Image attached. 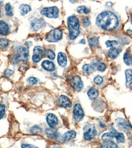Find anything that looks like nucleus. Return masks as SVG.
<instances>
[{
  "instance_id": "nucleus-1",
  "label": "nucleus",
  "mask_w": 132,
  "mask_h": 148,
  "mask_svg": "<svg viewBox=\"0 0 132 148\" xmlns=\"http://www.w3.org/2000/svg\"><path fill=\"white\" fill-rule=\"evenodd\" d=\"M97 25L104 31H113L118 27L119 21L117 17L110 11H104L100 13L97 18Z\"/></svg>"
},
{
  "instance_id": "nucleus-2",
  "label": "nucleus",
  "mask_w": 132,
  "mask_h": 148,
  "mask_svg": "<svg viewBox=\"0 0 132 148\" xmlns=\"http://www.w3.org/2000/svg\"><path fill=\"white\" fill-rule=\"evenodd\" d=\"M69 39L73 40L77 37L80 33L79 21L76 16H70L67 19Z\"/></svg>"
},
{
  "instance_id": "nucleus-3",
  "label": "nucleus",
  "mask_w": 132,
  "mask_h": 148,
  "mask_svg": "<svg viewBox=\"0 0 132 148\" xmlns=\"http://www.w3.org/2000/svg\"><path fill=\"white\" fill-rule=\"evenodd\" d=\"M63 33L58 29H53L46 35V40L49 42H56L62 38Z\"/></svg>"
},
{
  "instance_id": "nucleus-4",
  "label": "nucleus",
  "mask_w": 132,
  "mask_h": 148,
  "mask_svg": "<svg viewBox=\"0 0 132 148\" xmlns=\"http://www.w3.org/2000/svg\"><path fill=\"white\" fill-rule=\"evenodd\" d=\"M41 14L48 18H57L59 15V9L57 7H50L42 9Z\"/></svg>"
},
{
  "instance_id": "nucleus-5",
  "label": "nucleus",
  "mask_w": 132,
  "mask_h": 148,
  "mask_svg": "<svg viewBox=\"0 0 132 148\" xmlns=\"http://www.w3.org/2000/svg\"><path fill=\"white\" fill-rule=\"evenodd\" d=\"M29 57V51L28 49L23 47H19L17 49V55L15 60L17 61H27Z\"/></svg>"
},
{
  "instance_id": "nucleus-6",
  "label": "nucleus",
  "mask_w": 132,
  "mask_h": 148,
  "mask_svg": "<svg viewBox=\"0 0 132 148\" xmlns=\"http://www.w3.org/2000/svg\"><path fill=\"white\" fill-rule=\"evenodd\" d=\"M73 117L75 121H80L84 117V111L80 104H75L73 107Z\"/></svg>"
},
{
  "instance_id": "nucleus-7",
  "label": "nucleus",
  "mask_w": 132,
  "mask_h": 148,
  "mask_svg": "<svg viewBox=\"0 0 132 148\" xmlns=\"http://www.w3.org/2000/svg\"><path fill=\"white\" fill-rule=\"evenodd\" d=\"M116 125L122 130H129L131 129V125L128 121L122 118H118L116 120Z\"/></svg>"
},
{
  "instance_id": "nucleus-8",
  "label": "nucleus",
  "mask_w": 132,
  "mask_h": 148,
  "mask_svg": "<svg viewBox=\"0 0 132 148\" xmlns=\"http://www.w3.org/2000/svg\"><path fill=\"white\" fill-rule=\"evenodd\" d=\"M71 86L73 88V89L77 92H80L83 87V83L82 82L81 78L79 76L73 77L71 81Z\"/></svg>"
},
{
  "instance_id": "nucleus-9",
  "label": "nucleus",
  "mask_w": 132,
  "mask_h": 148,
  "mask_svg": "<svg viewBox=\"0 0 132 148\" xmlns=\"http://www.w3.org/2000/svg\"><path fill=\"white\" fill-rule=\"evenodd\" d=\"M96 135H97V130H96L95 126L92 125L91 126V127H89L88 129H87V131H85L84 132L83 137L85 140H86L87 141H90L95 138Z\"/></svg>"
},
{
  "instance_id": "nucleus-10",
  "label": "nucleus",
  "mask_w": 132,
  "mask_h": 148,
  "mask_svg": "<svg viewBox=\"0 0 132 148\" xmlns=\"http://www.w3.org/2000/svg\"><path fill=\"white\" fill-rule=\"evenodd\" d=\"M45 26V22L42 19H35L31 23V27L35 31H37Z\"/></svg>"
},
{
  "instance_id": "nucleus-11",
  "label": "nucleus",
  "mask_w": 132,
  "mask_h": 148,
  "mask_svg": "<svg viewBox=\"0 0 132 148\" xmlns=\"http://www.w3.org/2000/svg\"><path fill=\"white\" fill-rule=\"evenodd\" d=\"M46 120H47L48 126L50 128H54L58 124V119H57V117L52 113H49L46 117Z\"/></svg>"
},
{
  "instance_id": "nucleus-12",
  "label": "nucleus",
  "mask_w": 132,
  "mask_h": 148,
  "mask_svg": "<svg viewBox=\"0 0 132 148\" xmlns=\"http://www.w3.org/2000/svg\"><path fill=\"white\" fill-rule=\"evenodd\" d=\"M59 104L65 108H70L71 107V102L69 98L65 96H61L59 98Z\"/></svg>"
},
{
  "instance_id": "nucleus-13",
  "label": "nucleus",
  "mask_w": 132,
  "mask_h": 148,
  "mask_svg": "<svg viewBox=\"0 0 132 148\" xmlns=\"http://www.w3.org/2000/svg\"><path fill=\"white\" fill-rule=\"evenodd\" d=\"M42 66L44 68V69L48 71L52 72L55 70V65L52 61H48V60H45L42 63Z\"/></svg>"
},
{
  "instance_id": "nucleus-14",
  "label": "nucleus",
  "mask_w": 132,
  "mask_h": 148,
  "mask_svg": "<svg viewBox=\"0 0 132 148\" xmlns=\"http://www.w3.org/2000/svg\"><path fill=\"white\" fill-rule=\"evenodd\" d=\"M57 62H58V64L59 66H62V67H64L67 65V57L64 54V53L62 52H59L57 55Z\"/></svg>"
},
{
  "instance_id": "nucleus-15",
  "label": "nucleus",
  "mask_w": 132,
  "mask_h": 148,
  "mask_svg": "<svg viewBox=\"0 0 132 148\" xmlns=\"http://www.w3.org/2000/svg\"><path fill=\"white\" fill-rule=\"evenodd\" d=\"M9 32V27L5 22L0 21V35H7Z\"/></svg>"
},
{
  "instance_id": "nucleus-16",
  "label": "nucleus",
  "mask_w": 132,
  "mask_h": 148,
  "mask_svg": "<svg viewBox=\"0 0 132 148\" xmlns=\"http://www.w3.org/2000/svg\"><path fill=\"white\" fill-rule=\"evenodd\" d=\"M125 78H126V86L129 88H132V70L131 69H127L125 71Z\"/></svg>"
},
{
  "instance_id": "nucleus-17",
  "label": "nucleus",
  "mask_w": 132,
  "mask_h": 148,
  "mask_svg": "<svg viewBox=\"0 0 132 148\" xmlns=\"http://www.w3.org/2000/svg\"><path fill=\"white\" fill-rule=\"evenodd\" d=\"M101 148H118V145L112 140H105L101 145Z\"/></svg>"
},
{
  "instance_id": "nucleus-18",
  "label": "nucleus",
  "mask_w": 132,
  "mask_h": 148,
  "mask_svg": "<svg viewBox=\"0 0 132 148\" xmlns=\"http://www.w3.org/2000/svg\"><path fill=\"white\" fill-rule=\"evenodd\" d=\"M76 132L73 130H71V131H69L67 132H66L65 134H63V136H62V139L63 141H69L71 139L75 138L76 137Z\"/></svg>"
},
{
  "instance_id": "nucleus-19",
  "label": "nucleus",
  "mask_w": 132,
  "mask_h": 148,
  "mask_svg": "<svg viewBox=\"0 0 132 148\" xmlns=\"http://www.w3.org/2000/svg\"><path fill=\"white\" fill-rule=\"evenodd\" d=\"M120 52V50L116 48H112L110 49V50L108 52V56L109 57L110 59H115L118 57L119 53Z\"/></svg>"
},
{
  "instance_id": "nucleus-20",
  "label": "nucleus",
  "mask_w": 132,
  "mask_h": 148,
  "mask_svg": "<svg viewBox=\"0 0 132 148\" xmlns=\"http://www.w3.org/2000/svg\"><path fill=\"white\" fill-rule=\"evenodd\" d=\"M45 133L48 138H57V136H58V134L56 130L53 129L52 128H47L45 130Z\"/></svg>"
},
{
  "instance_id": "nucleus-21",
  "label": "nucleus",
  "mask_w": 132,
  "mask_h": 148,
  "mask_svg": "<svg viewBox=\"0 0 132 148\" xmlns=\"http://www.w3.org/2000/svg\"><path fill=\"white\" fill-rule=\"evenodd\" d=\"M19 9H20L21 15H25L31 11V6L27 5V4H22L19 7Z\"/></svg>"
},
{
  "instance_id": "nucleus-22",
  "label": "nucleus",
  "mask_w": 132,
  "mask_h": 148,
  "mask_svg": "<svg viewBox=\"0 0 132 148\" xmlns=\"http://www.w3.org/2000/svg\"><path fill=\"white\" fill-rule=\"evenodd\" d=\"M89 44L91 48H97L99 46V38L93 36L89 38Z\"/></svg>"
},
{
  "instance_id": "nucleus-23",
  "label": "nucleus",
  "mask_w": 132,
  "mask_h": 148,
  "mask_svg": "<svg viewBox=\"0 0 132 148\" xmlns=\"http://www.w3.org/2000/svg\"><path fill=\"white\" fill-rule=\"evenodd\" d=\"M87 95L91 100H94L99 96V91L95 88H91L87 92Z\"/></svg>"
},
{
  "instance_id": "nucleus-24",
  "label": "nucleus",
  "mask_w": 132,
  "mask_h": 148,
  "mask_svg": "<svg viewBox=\"0 0 132 148\" xmlns=\"http://www.w3.org/2000/svg\"><path fill=\"white\" fill-rule=\"evenodd\" d=\"M83 70L87 74H91L95 71V67L92 65L85 64V65L83 66Z\"/></svg>"
},
{
  "instance_id": "nucleus-25",
  "label": "nucleus",
  "mask_w": 132,
  "mask_h": 148,
  "mask_svg": "<svg viewBox=\"0 0 132 148\" xmlns=\"http://www.w3.org/2000/svg\"><path fill=\"white\" fill-rule=\"evenodd\" d=\"M123 61L127 65H132V57L128 51H126L123 55Z\"/></svg>"
},
{
  "instance_id": "nucleus-26",
  "label": "nucleus",
  "mask_w": 132,
  "mask_h": 148,
  "mask_svg": "<svg viewBox=\"0 0 132 148\" xmlns=\"http://www.w3.org/2000/svg\"><path fill=\"white\" fill-rule=\"evenodd\" d=\"M77 12L79 13H83V14H85V15L89 14V13H90V9L83 5L78 7L77 9Z\"/></svg>"
},
{
  "instance_id": "nucleus-27",
  "label": "nucleus",
  "mask_w": 132,
  "mask_h": 148,
  "mask_svg": "<svg viewBox=\"0 0 132 148\" xmlns=\"http://www.w3.org/2000/svg\"><path fill=\"white\" fill-rule=\"evenodd\" d=\"M116 134V130H114V132H110L105 133V134H104L103 136H102L101 138H103V139H105V140H108V139H109V138H115Z\"/></svg>"
},
{
  "instance_id": "nucleus-28",
  "label": "nucleus",
  "mask_w": 132,
  "mask_h": 148,
  "mask_svg": "<svg viewBox=\"0 0 132 148\" xmlns=\"http://www.w3.org/2000/svg\"><path fill=\"white\" fill-rule=\"evenodd\" d=\"M45 54L46 56L49 59L51 60H54L55 59V57H56L54 51H52V49H46L45 51Z\"/></svg>"
},
{
  "instance_id": "nucleus-29",
  "label": "nucleus",
  "mask_w": 132,
  "mask_h": 148,
  "mask_svg": "<svg viewBox=\"0 0 132 148\" xmlns=\"http://www.w3.org/2000/svg\"><path fill=\"white\" fill-rule=\"evenodd\" d=\"M9 46V40L6 38H1L0 39V48L2 49H5Z\"/></svg>"
},
{
  "instance_id": "nucleus-30",
  "label": "nucleus",
  "mask_w": 132,
  "mask_h": 148,
  "mask_svg": "<svg viewBox=\"0 0 132 148\" xmlns=\"http://www.w3.org/2000/svg\"><path fill=\"white\" fill-rule=\"evenodd\" d=\"M115 138H116V140L118 143H123L125 141L124 135H123L122 133L116 132V136H115Z\"/></svg>"
},
{
  "instance_id": "nucleus-31",
  "label": "nucleus",
  "mask_w": 132,
  "mask_h": 148,
  "mask_svg": "<svg viewBox=\"0 0 132 148\" xmlns=\"http://www.w3.org/2000/svg\"><path fill=\"white\" fill-rule=\"evenodd\" d=\"M5 9L6 11V15L9 17H12L13 15V8L9 3H7L5 5Z\"/></svg>"
},
{
  "instance_id": "nucleus-32",
  "label": "nucleus",
  "mask_w": 132,
  "mask_h": 148,
  "mask_svg": "<svg viewBox=\"0 0 132 148\" xmlns=\"http://www.w3.org/2000/svg\"><path fill=\"white\" fill-rule=\"evenodd\" d=\"M118 45V42L115 40H108L106 42V46L108 48H115Z\"/></svg>"
},
{
  "instance_id": "nucleus-33",
  "label": "nucleus",
  "mask_w": 132,
  "mask_h": 148,
  "mask_svg": "<svg viewBox=\"0 0 132 148\" xmlns=\"http://www.w3.org/2000/svg\"><path fill=\"white\" fill-rule=\"evenodd\" d=\"M30 132L33 133V134H38V133H40L42 132V129L38 126L35 125L31 128Z\"/></svg>"
},
{
  "instance_id": "nucleus-34",
  "label": "nucleus",
  "mask_w": 132,
  "mask_h": 148,
  "mask_svg": "<svg viewBox=\"0 0 132 148\" xmlns=\"http://www.w3.org/2000/svg\"><path fill=\"white\" fill-rule=\"evenodd\" d=\"M94 82L97 85H101L103 82V78L101 76H97L94 78Z\"/></svg>"
},
{
  "instance_id": "nucleus-35",
  "label": "nucleus",
  "mask_w": 132,
  "mask_h": 148,
  "mask_svg": "<svg viewBox=\"0 0 132 148\" xmlns=\"http://www.w3.org/2000/svg\"><path fill=\"white\" fill-rule=\"evenodd\" d=\"M34 53H35V54L36 55H40L41 53L43 52V49L41 48L40 46H36L35 48H34Z\"/></svg>"
},
{
  "instance_id": "nucleus-36",
  "label": "nucleus",
  "mask_w": 132,
  "mask_h": 148,
  "mask_svg": "<svg viewBox=\"0 0 132 148\" xmlns=\"http://www.w3.org/2000/svg\"><path fill=\"white\" fill-rule=\"evenodd\" d=\"M82 23H83V25L84 27H89V26L91 24L90 20H89V17H84V18H83Z\"/></svg>"
},
{
  "instance_id": "nucleus-37",
  "label": "nucleus",
  "mask_w": 132,
  "mask_h": 148,
  "mask_svg": "<svg viewBox=\"0 0 132 148\" xmlns=\"http://www.w3.org/2000/svg\"><path fill=\"white\" fill-rule=\"evenodd\" d=\"M106 66L104 63H100L99 64H98L97 65V69L101 72L104 71L106 69Z\"/></svg>"
},
{
  "instance_id": "nucleus-38",
  "label": "nucleus",
  "mask_w": 132,
  "mask_h": 148,
  "mask_svg": "<svg viewBox=\"0 0 132 148\" xmlns=\"http://www.w3.org/2000/svg\"><path fill=\"white\" fill-rule=\"evenodd\" d=\"M27 81L29 84H31L32 85H35L37 84L38 82V80L35 77H29V78L27 79Z\"/></svg>"
},
{
  "instance_id": "nucleus-39",
  "label": "nucleus",
  "mask_w": 132,
  "mask_h": 148,
  "mask_svg": "<svg viewBox=\"0 0 132 148\" xmlns=\"http://www.w3.org/2000/svg\"><path fill=\"white\" fill-rule=\"evenodd\" d=\"M5 106L4 105H0V119L5 115Z\"/></svg>"
},
{
  "instance_id": "nucleus-40",
  "label": "nucleus",
  "mask_w": 132,
  "mask_h": 148,
  "mask_svg": "<svg viewBox=\"0 0 132 148\" xmlns=\"http://www.w3.org/2000/svg\"><path fill=\"white\" fill-rule=\"evenodd\" d=\"M40 60H41V57H40L39 55L34 54L33 56V61L34 63H38Z\"/></svg>"
},
{
  "instance_id": "nucleus-41",
  "label": "nucleus",
  "mask_w": 132,
  "mask_h": 148,
  "mask_svg": "<svg viewBox=\"0 0 132 148\" xmlns=\"http://www.w3.org/2000/svg\"><path fill=\"white\" fill-rule=\"evenodd\" d=\"M21 147L22 148H38L37 147L35 146V145H31V144H27V143H23V144L21 145Z\"/></svg>"
},
{
  "instance_id": "nucleus-42",
  "label": "nucleus",
  "mask_w": 132,
  "mask_h": 148,
  "mask_svg": "<svg viewBox=\"0 0 132 148\" xmlns=\"http://www.w3.org/2000/svg\"><path fill=\"white\" fill-rule=\"evenodd\" d=\"M13 72H14L13 70H12L11 69H7L5 71V74L7 75V76H11L13 74Z\"/></svg>"
},
{
  "instance_id": "nucleus-43",
  "label": "nucleus",
  "mask_w": 132,
  "mask_h": 148,
  "mask_svg": "<svg viewBox=\"0 0 132 148\" xmlns=\"http://www.w3.org/2000/svg\"><path fill=\"white\" fill-rule=\"evenodd\" d=\"M127 34H129V35H132V31H131V30H127Z\"/></svg>"
},
{
  "instance_id": "nucleus-44",
  "label": "nucleus",
  "mask_w": 132,
  "mask_h": 148,
  "mask_svg": "<svg viewBox=\"0 0 132 148\" xmlns=\"http://www.w3.org/2000/svg\"><path fill=\"white\" fill-rule=\"evenodd\" d=\"M80 43H81V44H85V40L84 39H83V40H81Z\"/></svg>"
},
{
  "instance_id": "nucleus-45",
  "label": "nucleus",
  "mask_w": 132,
  "mask_h": 148,
  "mask_svg": "<svg viewBox=\"0 0 132 148\" xmlns=\"http://www.w3.org/2000/svg\"><path fill=\"white\" fill-rule=\"evenodd\" d=\"M53 148H62V147H59V146H56V147H54Z\"/></svg>"
},
{
  "instance_id": "nucleus-46",
  "label": "nucleus",
  "mask_w": 132,
  "mask_h": 148,
  "mask_svg": "<svg viewBox=\"0 0 132 148\" xmlns=\"http://www.w3.org/2000/svg\"><path fill=\"white\" fill-rule=\"evenodd\" d=\"M131 23H132V14L131 15Z\"/></svg>"
},
{
  "instance_id": "nucleus-47",
  "label": "nucleus",
  "mask_w": 132,
  "mask_h": 148,
  "mask_svg": "<svg viewBox=\"0 0 132 148\" xmlns=\"http://www.w3.org/2000/svg\"><path fill=\"white\" fill-rule=\"evenodd\" d=\"M0 17H1V9H0Z\"/></svg>"
}]
</instances>
